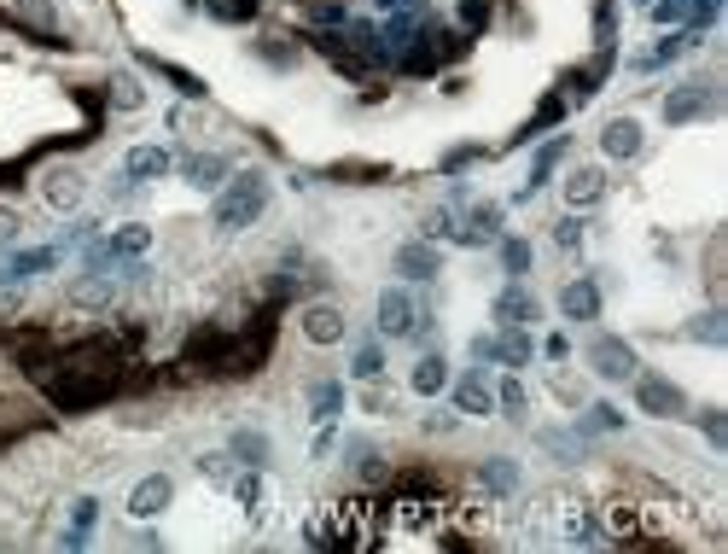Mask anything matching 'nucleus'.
Here are the masks:
<instances>
[{"instance_id": "obj_18", "label": "nucleus", "mask_w": 728, "mask_h": 554, "mask_svg": "<svg viewBox=\"0 0 728 554\" xmlns=\"http://www.w3.org/2000/svg\"><path fill=\"white\" fill-rule=\"evenodd\" d=\"M169 146H134L129 158H123V175L129 181H158V175H169Z\"/></svg>"}, {"instance_id": "obj_14", "label": "nucleus", "mask_w": 728, "mask_h": 554, "mask_svg": "<svg viewBox=\"0 0 728 554\" xmlns=\"http://www.w3.org/2000/svg\"><path fill=\"white\" fill-rule=\"evenodd\" d=\"M560 310H565V321H577V327L600 321V286L595 280H571L560 292Z\"/></svg>"}, {"instance_id": "obj_45", "label": "nucleus", "mask_w": 728, "mask_h": 554, "mask_svg": "<svg viewBox=\"0 0 728 554\" xmlns=\"http://www.w3.org/2000/svg\"><path fill=\"white\" fill-rule=\"evenodd\" d=\"M426 234H431V240L455 234V216H449V210H431V216H426Z\"/></svg>"}, {"instance_id": "obj_1", "label": "nucleus", "mask_w": 728, "mask_h": 554, "mask_svg": "<svg viewBox=\"0 0 728 554\" xmlns=\"http://www.w3.org/2000/svg\"><path fill=\"white\" fill-rule=\"evenodd\" d=\"M268 205V175L263 170H239L228 175V187H216V210H210V222H216V234H239V228H251Z\"/></svg>"}, {"instance_id": "obj_20", "label": "nucleus", "mask_w": 728, "mask_h": 554, "mask_svg": "<svg viewBox=\"0 0 728 554\" xmlns=\"http://www.w3.org/2000/svg\"><path fill=\"white\" fill-rule=\"evenodd\" d=\"M478 485L490 490V496H513V490H519V461H513V455L478 461Z\"/></svg>"}, {"instance_id": "obj_17", "label": "nucleus", "mask_w": 728, "mask_h": 554, "mask_svg": "<svg viewBox=\"0 0 728 554\" xmlns=\"http://www.w3.org/2000/svg\"><path fill=\"white\" fill-rule=\"evenodd\" d=\"M181 175H187L193 187H210V193H216V187H222V181L233 175V164L222 158V152H193V158L181 164Z\"/></svg>"}, {"instance_id": "obj_29", "label": "nucleus", "mask_w": 728, "mask_h": 554, "mask_svg": "<svg viewBox=\"0 0 728 554\" xmlns=\"http://www.w3.org/2000/svg\"><path fill=\"white\" fill-rule=\"evenodd\" d=\"M233 467H239V455H233V450H210V455H199V473L210 479V485H233Z\"/></svg>"}, {"instance_id": "obj_4", "label": "nucleus", "mask_w": 728, "mask_h": 554, "mask_svg": "<svg viewBox=\"0 0 728 554\" xmlns=\"http://www.w3.org/2000/svg\"><path fill=\"white\" fill-rule=\"evenodd\" d=\"M717 94H711V82H682V88H670L664 94V123H699V117H717Z\"/></svg>"}, {"instance_id": "obj_11", "label": "nucleus", "mask_w": 728, "mask_h": 554, "mask_svg": "<svg viewBox=\"0 0 728 554\" xmlns=\"http://www.w3.org/2000/svg\"><path fill=\"white\" fill-rule=\"evenodd\" d=\"M303 339H309V345H344V310H338V304H309V310H303Z\"/></svg>"}, {"instance_id": "obj_15", "label": "nucleus", "mask_w": 728, "mask_h": 554, "mask_svg": "<svg viewBox=\"0 0 728 554\" xmlns=\"http://www.w3.org/2000/svg\"><path fill=\"white\" fill-rule=\"evenodd\" d=\"M82 193H88V181H82L76 170H47L41 175V199H47L53 210H76L82 205Z\"/></svg>"}, {"instance_id": "obj_28", "label": "nucleus", "mask_w": 728, "mask_h": 554, "mask_svg": "<svg viewBox=\"0 0 728 554\" xmlns=\"http://www.w3.org/2000/svg\"><path fill=\"white\" fill-rule=\"evenodd\" d=\"M53 263H59V251H18V257L6 263V275H12V280H30V275H47Z\"/></svg>"}, {"instance_id": "obj_35", "label": "nucleus", "mask_w": 728, "mask_h": 554, "mask_svg": "<svg viewBox=\"0 0 728 554\" xmlns=\"http://www.w3.org/2000/svg\"><path fill=\"white\" fill-rule=\"evenodd\" d=\"M111 105H117V111H140V105H146V88H140L134 76H111Z\"/></svg>"}, {"instance_id": "obj_9", "label": "nucleus", "mask_w": 728, "mask_h": 554, "mask_svg": "<svg viewBox=\"0 0 728 554\" xmlns=\"http://www.w3.org/2000/svg\"><path fill=\"white\" fill-rule=\"evenodd\" d=\"M600 199H606V170L600 164H577L565 175V205L571 210H595Z\"/></svg>"}, {"instance_id": "obj_31", "label": "nucleus", "mask_w": 728, "mask_h": 554, "mask_svg": "<svg viewBox=\"0 0 728 554\" xmlns=\"http://www.w3.org/2000/svg\"><path fill=\"white\" fill-rule=\"evenodd\" d=\"M565 543H600V525L589 508H571L565 514Z\"/></svg>"}, {"instance_id": "obj_25", "label": "nucleus", "mask_w": 728, "mask_h": 554, "mask_svg": "<svg viewBox=\"0 0 728 554\" xmlns=\"http://www.w3.org/2000/svg\"><path fill=\"white\" fill-rule=\"evenodd\" d=\"M560 158H565V140H548V146L530 158V181H525V193H519V199H536V187H548V175H554Z\"/></svg>"}, {"instance_id": "obj_22", "label": "nucleus", "mask_w": 728, "mask_h": 554, "mask_svg": "<svg viewBox=\"0 0 728 554\" xmlns=\"http://www.w3.org/2000/svg\"><path fill=\"white\" fill-rule=\"evenodd\" d=\"M94 520H100V502L94 496H76V508H70V531L59 537L65 549H82L88 543V531H94Z\"/></svg>"}, {"instance_id": "obj_13", "label": "nucleus", "mask_w": 728, "mask_h": 554, "mask_svg": "<svg viewBox=\"0 0 728 554\" xmlns=\"http://www.w3.org/2000/svg\"><path fill=\"white\" fill-rule=\"evenodd\" d=\"M111 298H117V280L105 275V269H88V275L70 280V304L76 310H105Z\"/></svg>"}, {"instance_id": "obj_26", "label": "nucleus", "mask_w": 728, "mask_h": 554, "mask_svg": "<svg viewBox=\"0 0 728 554\" xmlns=\"http://www.w3.org/2000/svg\"><path fill=\"white\" fill-rule=\"evenodd\" d=\"M228 450L239 455L245 467H268V461H274V444H268L263 432H251V426H245V432H233V444H228Z\"/></svg>"}, {"instance_id": "obj_8", "label": "nucleus", "mask_w": 728, "mask_h": 554, "mask_svg": "<svg viewBox=\"0 0 728 554\" xmlns=\"http://www.w3.org/2000/svg\"><path fill=\"white\" fill-rule=\"evenodd\" d=\"M496 321H501V327H536V321H542L536 292L519 286V280H513V286H501V292H496Z\"/></svg>"}, {"instance_id": "obj_32", "label": "nucleus", "mask_w": 728, "mask_h": 554, "mask_svg": "<svg viewBox=\"0 0 728 554\" xmlns=\"http://www.w3.org/2000/svg\"><path fill=\"white\" fill-rule=\"evenodd\" d=\"M496 403H501V415H507V420H525V385L513 380V374H501Z\"/></svg>"}, {"instance_id": "obj_52", "label": "nucleus", "mask_w": 728, "mask_h": 554, "mask_svg": "<svg viewBox=\"0 0 728 554\" xmlns=\"http://www.w3.org/2000/svg\"><path fill=\"white\" fill-rule=\"evenodd\" d=\"M641 6H653V0H641Z\"/></svg>"}, {"instance_id": "obj_16", "label": "nucleus", "mask_w": 728, "mask_h": 554, "mask_svg": "<svg viewBox=\"0 0 728 554\" xmlns=\"http://www.w3.org/2000/svg\"><path fill=\"white\" fill-rule=\"evenodd\" d=\"M455 409H461V415H496L490 380H484V374H461V380H455Z\"/></svg>"}, {"instance_id": "obj_36", "label": "nucleus", "mask_w": 728, "mask_h": 554, "mask_svg": "<svg viewBox=\"0 0 728 554\" xmlns=\"http://www.w3.org/2000/svg\"><path fill=\"white\" fill-rule=\"evenodd\" d=\"M583 432H624V415L612 409V403H589V415L577 420Z\"/></svg>"}, {"instance_id": "obj_33", "label": "nucleus", "mask_w": 728, "mask_h": 554, "mask_svg": "<svg viewBox=\"0 0 728 554\" xmlns=\"http://www.w3.org/2000/svg\"><path fill=\"white\" fill-rule=\"evenodd\" d=\"M204 12L222 24H245V18H257V0H204Z\"/></svg>"}, {"instance_id": "obj_42", "label": "nucleus", "mask_w": 728, "mask_h": 554, "mask_svg": "<svg viewBox=\"0 0 728 554\" xmlns=\"http://www.w3.org/2000/svg\"><path fill=\"white\" fill-rule=\"evenodd\" d=\"M554 245H560V251H577V245H583V222H577V210L554 228Z\"/></svg>"}, {"instance_id": "obj_23", "label": "nucleus", "mask_w": 728, "mask_h": 554, "mask_svg": "<svg viewBox=\"0 0 728 554\" xmlns=\"http://www.w3.org/2000/svg\"><path fill=\"white\" fill-rule=\"evenodd\" d=\"M408 385H414L420 397H437V391L449 385V362H443V356H420L414 374H408Z\"/></svg>"}, {"instance_id": "obj_27", "label": "nucleus", "mask_w": 728, "mask_h": 554, "mask_svg": "<svg viewBox=\"0 0 728 554\" xmlns=\"http://www.w3.org/2000/svg\"><path fill=\"white\" fill-rule=\"evenodd\" d=\"M530 350H536V345H530V333H525V327H507V333L496 339V362H507V368H525V362H530Z\"/></svg>"}, {"instance_id": "obj_21", "label": "nucleus", "mask_w": 728, "mask_h": 554, "mask_svg": "<svg viewBox=\"0 0 728 554\" xmlns=\"http://www.w3.org/2000/svg\"><path fill=\"white\" fill-rule=\"evenodd\" d=\"M688 47H699V30L664 35V41H659V47H653V53H641V59H635V70H659V65H676V59H682Z\"/></svg>"}, {"instance_id": "obj_34", "label": "nucleus", "mask_w": 728, "mask_h": 554, "mask_svg": "<svg viewBox=\"0 0 728 554\" xmlns=\"http://www.w3.org/2000/svg\"><path fill=\"white\" fill-rule=\"evenodd\" d=\"M146 65L158 70L164 82H175V88H181L187 100H199V94H204V82H199V76H187V70H181V65H169V59H146Z\"/></svg>"}, {"instance_id": "obj_48", "label": "nucleus", "mask_w": 728, "mask_h": 554, "mask_svg": "<svg viewBox=\"0 0 728 554\" xmlns=\"http://www.w3.org/2000/svg\"><path fill=\"white\" fill-rule=\"evenodd\" d=\"M472 158H484V152H478V146H461V152H449V158H443V170H466Z\"/></svg>"}, {"instance_id": "obj_5", "label": "nucleus", "mask_w": 728, "mask_h": 554, "mask_svg": "<svg viewBox=\"0 0 728 554\" xmlns=\"http://www.w3.org/2000/svg\"><path fill=\"white\" fill-rule=\"evenodd\" d=\"M146 245H152V228H146V222H123L117 234H105V240L94 245V269H100V263H123V257L134 263Z\"/></svg>"}, {"instance_id": "obj_3", "label": "nucleus", "mask_w": 728, "mask_h": 554, "mask_svg": "<svg viewBox=\"0 0 728 554\" xmlns=\"http://www.w3.org/2000/svg\"><path fill=\"white\" fill-rule=\"evenodd\" d=\"M635 403L647 409L653 420H682L694 403H688V391L682 385H670V380H659V374H635Z\"/></svg>"}, {"instance_id": "obj_39", "label": "nucleus", "mask_w": 728, "mask_h": 554, "mask_svg": "<svg viewBox=\"0 0 728 554\" xmlns=\"http://www.w3.org/2000/svg\"><path fill=\"white\" fill-rule=\"evenodd\" d=\"M560 117H565V100H560V94H548V100L536 105V117L525 123V135H536V129H554Z\"/></svg>"}, {"instance_id": "obj_24", "label": "nucleus", "mask_w": 728, "mask_h": 554, "mask_svg": "<svg viewBox=\"0 0 728 554\" xmlns=\"http://www.w3.org/2000/svg\"><path fill=\"white\" fill-rule=\"evenodd\" d=\"M682 333H688L694 345H717V350H723V345H728V315H723V310H705V315H694Z\"/></svg>"}, {"instance_id": "obj_49", "label": "nucleus", "mask_w": 728, "mask_h": 554, "mask_svg": "<svg viewBox=\"0 0 728 554\" xmlns=\"http://www.w3.org/2000/svg\"><path fill=\"white\" fill-rule=\"evenodd\" d=\"M263 59H268V65H280V70L292 65V53H280V41H263Z\"/></svg>"}, {"instance_id": "obj_46", "label": "nucleus", "mask_w": 728, "mask_h": 554, "mask_svg": "<svg viewBox=\"0 0 728 554\" xmlns=\"http://www.w3.org/2000/svg\"><path fill=\"white\" fill-rule=\"evenodd\" d=\"M24 234V222H18V210H0V245H12Z\"/></svg>"}, {"instance_id": "obj_40", "label": "nucleus", "mask_w": 728, "mask_h": 554, "mask_svg": "<svg viewBox=\"0 0 728 554\" xmlns=\"http://www.w3.org/2000/svg\"><path fill=\"white\" fill-rule=\"evenodd\" d=\"M350 374H356V380H379V374H385V356H379V345H362V350H356V368H350Z\"/></svg>"}, {"instance_id": "obj_47", "label": "nucleus", "mask_w": 728, "mask_h": 554, "mask_svg": "<svg viewBox=\"0 0 728 554\" xmlns=\"http://www.w3.org/2000/svg\"><path fill=\"white\" fill-rule=\"evenodd\" d=\"M426 0H379V12H397V18H420Z\"/></svg>"}, {"instance_id": "obj_38", "label": "nucleus", "mask_w": 728, "mask_h": 554, "mask_svg": "<svg viewBox=\"0 0 728 554\" xmlns=\"http://www.w3.org/2000/svg\"><path fill=\"white\" fill-rule=\"evenodd\" d=\"M501 263H507V275L525 280L530 275V245L525 240H501Z\"/></svg>"}, {"instance_id": "obj_50", "label": "nucleus", "mask_w": 728, "mask_h": 554, "mask_svg": "<svg viewBox=\"0 0 728 554\" xmlns=\"http://www.w3.org/2000/svg\"><path fill=\"white\" fill-rule=\"evenodd\" d=\"M426 432H455V420L443 415V409H431V415H426Z\"/></svg>"}, {"instance_id": "obj_43", "label": "nucleus", "mask_w": 728, "mask_h": 554, "mask_svg": "<svg viewBox=\"0 0 728 554\" xmlns=\"http://www.w3.org/2000/svg\"><path fill=\"white\" fill-rule=\"evenodd\" d=\"M699 426H705V438H711L717 450L728 444V420H723V409H705V415H699Z\"/></svg>"}, {"instance_id": "obj_2", "label": "nucleus", "mask_w": 728, "mask_h": 554, "mask_svg": "<svg viewBox=\"0 0 728 554\" xmlns=\"http://www.w3.org/2000/svg\"><path fill=\"white\" fill-rule=\"evenodd\" d=\"M589 374H600V380L624 385L641 374V362H635V350L624 345V339H612V333H595L589 339Z\"/></svg>"}, {"instance_id": "obj_19", "label": "nucleus", "mask_w": 728, "mask_h": 554, "mask_svg": "<svg viewBox=\"0 0 728 554\" xmlns=\"http://www.w3.org/2000/svg\"><path fill=\"white\" fill-rule=\"evenodd\" d=\"M455 240H461V245H490V240H501V205H472L466 228H455Z\"/></svg>"}, {"instance_id": "obj_7", "label": "nucleus", "mask_w": 728, "mask_h": 554, "mask_svg": "<svg viewBox=\"0 0 728 554\" xmlns=\"http://www.w3.org/2000/svg\"><path fill=\"white\" fill-rule=\"evenodd\" d=\"M414 298H408V292H402V286H385V292H379V333H385V339H414Z\"/></svg>"}, {"instance_id": "obj_51", "label": "nucleus", "mask_w": 728, "mask_h": 554, "mask_svg": "<svg viewBox=\"0 0 728 554\" xmlns=\"http://www.w3.org/2000/svg\"><path fill=\"white\" fill-rule=\"evenodd\" d=\"M472 356L478 362H496V339H472Z\"/></svg>"}, {"instance_id": "obj_6", "label": "nucleus", "mask_w": 728, "mask_h": 554, "mask_svg": "<svg viewBox=\"0 0 728 554\" xmlns=\"http://www.w3.org/2000/svg\"><path fill=\"white\" fill-rule=\"evenodd\" d=\"M391 269H397L402 280H437L443 275V257H437V245L431 240H408V245H397V257H391Z\"/></svg>"}, {"instance_id": "obj_12", "label": "nucleus", "mask_w": 728, "mask_h": 554, "mask_svg": "<svg viewBox=\"0 0 728 554\" xmlns=\"http://www.w3.org/2000/svg\"><path fill=\"white\" fill-rule=\"evenodd\" d=\"M600 152L618 158V164L641 158V123H635V117H612V123L600 129Z\"/></svg>"}, {"instance_id": "obj_44", "label": "nucleus", "mask_w": 728, "mask_h": 554, "mask_svg": "<svg viewBox=\"0 0 728 554\" xmlns=\"http://www.w3.org/2000/svg\"><path fill=\"white\" fill-rule=\"evenodd\" d=\"M461 24H466V30H484V24H490V0H466Z\"/></svg>"}, {"instance_id": "obj_10", "label": "nucleus", "mask_w": 728, "mask_h": 554, "mask_svg": "<svg viewBox=\"0 0 728 554\" xmlns=\"http://www.w3.org/2000/svg\"><path fill=\"white\" fill-rule=\"evenodd\" d=\"M169 496H175L169 473H146V479L129 490V514H134V520H158V514L169 508Z\"/></svg>"}, {"instance_id": "obj_37", "label": "nucleus", "mask_w": 728, "mask_h": 554, "mask_svg": "<svg viewBox=\"0 0 728 554\" xmlns=\"http://www.w3.org/2000/svg\"><path fill=\"white\" fill-rule=\"evenodd\" d=\"M303 18H309V24H344V18H350V12H344V0H303Z\"/></svg>"}, {"instance_id": "obj_30", "label": "nucleus", "mask_w": 728, "mask_h": 554, "mask_svg": "<svg viewBox=\"0 0 728 554\" xmlns=\"http://www.w3.org/2000/svg\"><path fill=\"white\" fill-rule=\"evenodd\" d=\"M309 403H315V420H321V426H332V420H338V409H344V385H315V397H309Z\"/></svg>"}, {"instance_id": "obj_41", "label": "nucleus", "mask_w": 728, "mask_h": 554, "mask_svg": "<svg viewBox=\"0 0 728 554\" xmlns=\"http://www.w3.org/2000/svg\"><path fill=\"white\" fill-rule=\"evenodd\" d=\"M653 18L659 24H682V18H694V0H653Z\"/></svg>"}]
</instances>
